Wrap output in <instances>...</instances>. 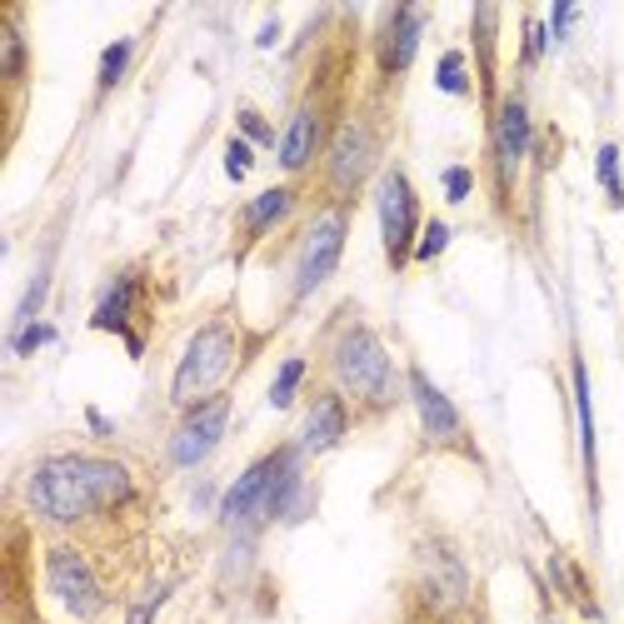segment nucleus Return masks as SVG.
<instances>
[{"label": "nucleus", "instance_id": "obj_1", "mask_svg": "<svg viewBox=\"0 0 624 624\" xmlns=\"http://www.w3.org/2000/svg\"><path fill=\"white\" fill-rule=\"evenodd\" d=\"M130 495V470L116 460H96V455H55V460L35 464L25 500L41 519L55 525H76V519L110 510Z\"/></svg>", "mask_w": 624, "mask_h": 624}, {"label": "nucleus", "instance_id": "obj_2", "mask_svg": "<svg viewBox=\"0 0 624 624\" xmlns=\"http://www.w3.org/2000/svg\"><path fill=\"white\" fill-rule=\"evenodd\" d=\"M230 365H236V330L226 320L195 330V340L185 344L180 370L171 380V399L175 405H205V399H216V385L230 375Z\"/></svg>", "mask_w": 624, "mask_h": 624}, {"label": "nucleus", "instance_id": "obj_3", "mask_svg": "<svg viewBox=\"0 0 624 624\" xmlns=\"http://www.w3.org/2000/svg\"><path fill=\"white\" fill-rule=\"evenodd\" d=\"M335 375H340V385L350 390V395H360V399H385V395H390V380H395V370H390L385 344H380L375 335L365 330V325H355V330H344L340 344H335Z\"/></svg>", "mask_w": 624, "mask_h": 624}, {"label": "nucleus", "instance_id": "obj_4", "mask_svg": "<svg viewBox=\"0 0 624 624\" xmlns=\"http://www.w3.org/2000/svg\"><path fill=\"white\" fill-rule=\"evenodd\" d=\"M340 250H344V216L340 210H325V216H315V226L305 230L300 265H295V295H300V300L330 281V270L340 265Z\"/></svg>", "mask_w": 624, "mask_h": 624}, {"label": "nucleus", "instance_id": "obj_5", "mask_svg": "<svg viewBox=\"0 0 624 624\" xmlns=\"http://www.w3.org/2000/svg\"><path fill=\"white\" fill-rule=\"evenodd\" d=\"M375 205H380V236H385L390 265H405L409 240H415V220H420L415 185L399 171H385V180H380V190H375Z\"/></svg>", "mask_w": 624, "mask_h": 624}, {"label": "nucleus", "instance_id": "obj_6", "mask_svg": "<svg viewBox=\"0 0 624 624\" xmlns=\"http://www.w3.org/2000/svg\"><path fill=\"white\" fill-rule=\"evenodd\" d=\"M45 584H51L55 600H61L70 614H80V620L100 614V604H106L96 574H90V565L80 560L76 549H51V555H45Z\"/></svg>", "mask_w": 624, "mask_h": 624}, {"label": "nucleus", "instance_id": "obj_7", "mask_svg": "<svg viewBox=\"0 0 624 624\" xmlns=\"http://www.w3.org/2000/svg\"><path fill=\"white\" fill-rule=\"evenodd\" d=\"M226 420H230V399H226V395L195 405L190 415H185V425L175 430V440H171V464H180V470L200 464L205 455L220 445V435H226Z\"/></svg>", "mask_w": 624, "mask_h": 624}, {"label": "nucleus", "instance_id": "obj_8", "mask_svg": "<svg viewBox=\"0 0 624 624\" xmlns=\"http://www.w3.org/2000/svg\"><path fill=\"white\" fill-rule=\"evenodd\" d=\"M281 464H285V450H275V455H265V460L250 464V470L240 474L236 484H230L226 505H220V519H226V525H245V519L265 515L270 490H275V474H281Z\"/></svg>", "mask_w": 624, "mask_h": 624}, {"label": "nucleus", "instance_id": "obj_9", "mask_svg": "<svg viewBox=\"0 0 624 624\" xmlns=\"http://www.w3.org/2000/svg\"><path fill=\"white\" fill-rule=\"evenodd\" d=\"M370 151H375V145H370V130L350 120L330 145V180L340 185V190H355L370 171Z\"/></svg>", "mask_w": 624, "mask_h": 624}, {"label": "nucleus", "instance_id": "obj_10", "mask_svg": "<svg viewBox=\"0 0 624 624\" xmlns=\"http://www.w3.org/2000/svg\"><path fill=\"white\" fill-rule=\"evenodd\" d=\"M495 151H500V175H515L519 161H525L529 151V110L519 96H510L505 106H500V120H495Z\"/></svg>", "mask_w": 624, "mask_h": 624}, {"label": "nucleus", "instance_id": "obj_11", "mask_svg": "<svg viewBox=\"0 0 624 624\" xmlns=\"http://www.w3.org/2000/svg\"><path fill=\"white\" fill-rule=\"evenodd\" d=\"M409 395H415V409H420L425 435H430V440H455V435H460V415H455L450 399L430 385L425 370H409Z\"/></svg>", "mask_w": 624, "mask_h": 624}, {"label": "nucleus", "instance_id": "obj_12", "mask_svg": "<svg viewBox=\"0 0 624 624\" xmlns=\"http://www.w3.org/2000/svg\"><path fill=\"white\" fill-rule=\"evenodd\" d=\"M415 51H420V11L399 6V11L390 15L385 35H380V65H385L390 76H395V70H409Z\"/></svg>", "mask_w": 624, "mask_h": 624}, {"label": "nucleus", "instance_id": "obj_13", "mask_svg": "<svg viewBox=\"0 0 624 624\" xmlns=\"http://www.w3.org/2000/svg\"><path fill=\"white\" fill-rule=\"evenodd\" d=\"M344 405L335 395L315 399V409L305 415V430H300V450L305 455H320V450H335V445L344 440Z\"/></svg>", "mask_w": 624, "mask_h": 624}, {"label": "nucleus", "instance_id": "obj_14", "mask_svg": "<svg viewBox=\"0 0 624 624\" xmlns=\"http://www.w3.org/2000/svg\"><path fill=\"white\" fill-rule=\"evenodd\" d=\"M315 141H320V116H315L310 106L295 110V120L285 125V135H281V165L285 171H305L310 155H315Z\"/></svg>", "mask_w": 624, "mask_h": 624}, {"label": "nucleus", "instance_id": "obj_15", "mask_svg": "<svg viewBox=\"0 0 624 624\" xmlns=\"http://www.w3.org/2000/svg\"><path fill=\"white\" fill-rule=\"evenodd\" d=\"M425 600H430V610H455V604L464 600V570L455 555H440V560L425 570Z\"/></svg>", "mask_w": 624, "mask_h": 624}, {"label": "nucleus", "instance_id": "obj_16", "mask_svg": "<svg viewBox=\"0 0 624 624\" xmlns=\"http://www.w3.org/2000/svg\"><path fill=\"white\" fill-rule=\"evenodd\" d=\"M130 295H135V285H130V275H125V281H116V285L106 291V300L96 305L90 325H96V330H125V320H130Z\"/></svg>", "mask_w": 624, "mask_h": 624}, {"label": "nucleus", "instance_id": "obj_17", "mask_svg": "<svg viewBox=\"0 0 624 624\" xmlns=\"http://www.w3.org/2000/svg\"><path fill=\"white\" fill-rule=\"evenodd\" d=\"M291 200H295V195L285 190V185H275V190H265L260 200H250V210H245V230H250V236H265V230L275 226V220H281L285 210H291Z\"/></svg>", "mask_w": 624, "mask_h": 624}, {"label": "nucleus", "instance_id": "obj_18", "mask_svg": "<svg viewBox=\"0 0 624 624\" xmlns=\"http://www.w3.org/2000/svg\"><path fill=\"white\" fill-rule=\"evenodd\" d=\"M435 86L445 90V96H464L470 90V80H464V55L460 51H445L440 65H435Z\"/></svg>", "mask_w": 624, "mask_h": 624}, {"label": "nucleus", "instance_id": "obj_19", "mask_svg": "<svg viewBox=\"0 0 624 624\" xmlns=\"http://www.w3.org/2000/svg\"><path fill=\"white\" fill-rule=\"evenodd\" d=\"M574 399H580V445H584V464H594V420H590V380L574 365Z\"/></svg>", "mask_w": 624, "mask_h": 624}, {"label": "nucleus", "instance_id": "obj_20", "mask_svg": "<svg viewBox=\"0 0 624 624\" xmlns=\"http://www.w3.org/2000/svg\"><path fill=\"white\" fill-rule=\"evenodd\" d=\"M130 55H135V45H130V41H116L106 55H100V90H116V86H120Z\"/></svg>", "mask_w": 624, "mask_h": 624}, {"label": "nucleus", "instance_id": "obj_21", "mask_svg": "<svg viewBox=\"0 0 624 624\" xmlns=\"http://www.w3.org/2000/svg\"><path fill=\"white\" fill-rule=\"evenodd\" d=\"M300 380H305V360H285V370L275 375V385H270V405H275V409L291 405L295 390H300Z\"/></svg>", "mask_w": 624, "mask_h": 624}, {"label": "nucleus", "instance_id": "obj_22", "mask_svg": "<svg viewBox=\"0 0 624 624\" xmlns=\"http://www.w3.org/2000/svg\"><path fill=\"white\" fill-rule=\"evenodd\" d=\"M600 185L610 190V205H624V185H620V151L600 145Z\"/></svg>", "mask_w": 624, "mask_h": 624}, {"label": "nucleus", "instance_id": "obj_23", "mask_svg": "<svg viewBox=\"0 0 624 624\" xmlns=\"http://www.w3.org/2000/svg\"><path fill=\"white\" fill-rule=\"evenodd\" d=\"M445 245H450V226L430 220V226H425V240H420V250H415V255H420V260H435Z\"/></svg>", "mask_w": 624, "mask_h": 624}, {"label": "nucleus", "instance_id": "obj_24", "mask_svg": "<svg viewBox=\"0 0 624 624\" xmlns=\"http://www.w3.org/2000/svg\"><path fill=\"white\" fill-rule=\"evenodd\" d=\"M250 161H255V155H250L245 141H230V145H226V175H230V180H245Z\"/></svg>", "mask_w": 624, "mask_h": 624}, {"label": "nucleus", "instance_id": "obj_25", "mask_svg": "<svg viewBox=\"0 0 624 624\" xmlns=\"http://www.w3.org/2000/svg\"><path fill=\"white\" fill-rule=\"evenodd\" d=\"M51 335H55L51 325H25V330L11 340V344H15V355H31L35 344H45V340H51Z\"/></svg>", "mask_w": 624, "mask_h": 624}, {"label": "nucleus", "instance_id": "obj_26", "mask_svg": "<svg viewBox=\"0 0 624 624\" xmlns=\"http://www.w3.org/2000/svg\"><path fill=\"white\" fill-rule=\"evenodd\" d=\"M445 195H450V200H464V195H470V171H464V165L445 171Z\"/></svg>", "mask_w": 624, "mask_h": 624}, {"label": "nucleus", "instance_id": "obj_27", "mask_svg": "<svg viewBox=\"0 0 624 624\" xmlns=\"http://www.w3.org/2000/svg\"><path fill=\"white\" fill-rule=\"evenodd\" d=\"M165 594H171V590H155V594H145V600L135 604V614H130L125 624H151V620H155V610H161V600H165Z\"/></svg>", "mask_w": 624, "mask_h": 624}, {"label": "nucleus", "instance_id": "obj_28", "mask_svg": "<svg viewBox=\"0 0 624 624\" xmlns=\"http://www.w3.org/2000/svg\"><path fill=\"white\" fill-rule=\"evenodd\" d=\"M240 130H245L250 141H270V130H265V120L255 116V110H240Z\"/></svg>", "mask_w": 624, "mask_h": 624}, {"label": "nucleus", "instance_id": "obj_29", "mask_svg": "<svg viewBox=\"0 0 624 624\" xmlns=\"http://www.w3.org/2000/svg\"><path fill=\"white\" fill-rule=\"evenodd\" d=\"M21 70V35L6 31V76H15Z\"/></svg>", "mask_w": 624, "mask_h": 624}, {"label": "nucleus", "instance_id": "obj_30", "mask_svg": "<svg viewBox=\"0 0 624 624\" xmlns=\"http://www.w3.org/2000/svg\"><path fill=\"white\" fill-rule=\"evenodd\" d=\"M539 51H545V31H539V25H529V35H525V61H539Z\"/></svg>", "mask_w": 624, "mask_h": 624}, {"label": "nucleus", "instance_id": "obj_31", "mask_svg": "<svg viewBox=\"0 0 624 624\" xmlns=\"http://www.w3.org/2000/svg\"><path fill=\"white\" fill-rule=\"evenodd\" d=\"M570 21H574V11H570V6H555V35H565V31H570Z\"/></svg>", "mask_w": 624, "mask_h": 624}]
</instances>
